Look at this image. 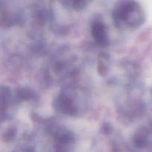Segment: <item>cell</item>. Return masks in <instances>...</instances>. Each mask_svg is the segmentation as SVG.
Returning a JSON list of instances; mask_svg holds the SVG:
<instances>
[{
	"label": "cell",
	"mask_w": 152,
	"mask_h": 152,
	"mask_svg": "<svg viewBox=\"0 0 152 152\" xmlns=\"http://www.w3.org/2000/svg\"><path fill=\"white\" fill-rule=\"evenodd\" d=\"M59 105L60 108L65 113H71L74 111V107H73L72 103L70 101V99H67L66 97H61L59 99Z\"/></svg>",
	"instance_id": "3"
},
{
	"label": "cell",
	"mask_w": 152,
	"mask_h": 152,
	"mask_svg": "<svg viewBox=\"0 0 152 152\" xmlns=\"http://www.w3.org/2000/svg\"><path fill=\"white\" fill-rule=\"evenodd\" d=\"M91 0H69L71 7L76 10H82L86 8Z\"/></svg>",
	"instance_id": "4"
},
{
	"label": "cell",
	"mask_w": 152,
	"mask_h": 152,
	"mask_svg": "<svg viewBox=\"0 0 152 152\" xmlns=\"http://www.w3.org/2000/svg\"><path fill=\"white\" fill-rule=\"evenodd\" d=\"M113 19L117 25H126L136 28L143 22L142 7L135 0H120L113 11Z\"/></svg>",
	"instance_id": "1"
},
{
	"label": "cell",
	"mask_w": 152,
	"mask_h": 152,
	"mask_svg": "<svg viewBox=\"0 0 152 152\" xmlns=\"http://www.w3.org/2000/svg\"><path fill=\"white\" fill-rule=\"evenodd\" d=\"M92 34L96 42L100 45L106 44L107 35L105 27L100 21H95L92 25Z\"/></svg>",
	"instance_id": "2"
}]
</instances>
